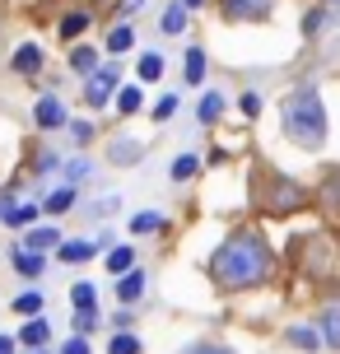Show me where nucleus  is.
I'll return each mask as SVG.
<instances>
[{"label":"nucleus","mask_w":340,"mask_h":354,"mask_svg":"<svg viewBox=\"0 0 340 354\" xmlns=\"http://www.w3.org/2000/svg\"><path fill=\"white\" fill-rule=\"evenodd\" d=\"M163 224H168V219H163L159 210H140L135 219H131V233H159Z\"/></svg>","instance_id":"aec40b11"},{"label":"nucleus","mask_w":340,"mask_h":354,"mask_svg":"<svg viewBox=\"0 0 340 354\" xmlns=\"http://www.w3.org/2000/svg\"><path fill=\"white\" fill-rule=\"evenodd\" d=\"M33 122L42 126V131H56V126H66V107H61V98H37Z\"/></svg>","instance_id":"423d86ee"},{"label":"nucleus","mask_w":340,"mask_h":354,"mask_svg":"<svg viewBox=\"0 0 340 354\" xmlns=\"http://www.w3.org/2000/svg\"><path fill=\"white\" fill-rule=\"evenodd\" d=\"M182 5H187V10H196V5H205V0H182Z\"/></svg>","instance_id":"37998d69"},{"label":"nucleus","mask_w":340,"mask_h":354,"mask_svg":"<svg viewBox=\"0 0 340 354\" xmlns=\"http://www.w3.org/2000/svg\"><path fill=\"white\" fill-rule=\"evenodd\" d=\"M93 299H98V289H93L89 280H79L70 289V303H75V313H93Z\"/></svg>","instance_id":"a211bd4d"},{"label":"nucleus","mask_w":340,"mask_h":354,"mask_svg":"<svg viewBox=\"0 0 340 354\" xmlns=\"http://www.w3.org/2000/svg\"><path fill=\"white\" fill-rule=\"evenodd\" d=\"M23 248H33V252L61 248V233H56V229H33V233H28V243H23Z\"/></svg>","instance_id":"412c9836"},{"label":"nucleus","mask_w":340,"mask_h":354,"mask_svg":"<svg viewBox=\"0 0 340 354\" xmlns=\"http://www.w3.org/2000/svg\"><path fill=\"white\" fill-rule=\"evenodd\" d=\"M70 136L84 145V140H93V126H89V122H70Z\"/></svg>","instance_id":"c9c22d12"},{"label":"nucleus","mask_w":340,"mask_h":354,"mask_svg":"<svg viewBox=\"0 0 340 354\" xmlns=\"http://www.w3.org/2000/svg\"><path fill=\"white\" fill-rule=\"evenodd\" d=\"M61 354H89V340H84V336L66 340V350H61Z\"/></svg>","instance_id":"e433bc0d"},{"label":"nucleus","mask_w":340,"mask_h":354,"mask_svg":"<svg viewBox=\"0 0 340 354\" xmlns=\"http://www.w3.org/2000/svg\"><path fill=\"white\" fill-rule=\"evenodd\" d=\"M84 28H89V15H84V10H75V15L61 19V37H66V42H70V37H79Z\"/></svg>","instance_id":"393cba45"},{"label":"nucleus","mask_w":340,"mask_h":354,"mask_svg":"<svg viewBox=\"0 0 340 354\" xmlns=\"http://www.w3.org/2000/svg\"><path fill=\"white\" fill-rule=\"evenodd\" d=\"M200 80H205V52L191 47L187 52V84H200Z\"/></svg>","instance_id":"bb28decb"},{"label":"nucleus","mask_w":340,"mask_h":354,"mask_svg":"<svg viewBox=\"0 0 340 354\" xmlns=\"http://www.w3.org/2000/svg\"><path fill=\"white\" fill-rule=\"evenodd\" d=\"M182 354H233L229 345H215V340H200V345H191V350H182Z\"/></svg>","instance_id":"473e14b6"},{"label":"nucleus","mask_w":340,"mask_h":354,"mask_svg":"<svg viewBox=\"0 0 340 354\" xmlns=\"http://www.w3.org/2000/svg\"><path fill=\"white\" fill-rule=\"evenodd\" d=\"M93 322H98V313H75V326H79V331H89Z\"/></svg>","instance_id":"58836bf2"},{"label":"nucleus","mask_w":340,"mask_h":354,"mask_svg":"<svg viewBox=\"0 0 340 354\" xmlns=\"http://www.w3.org/2000/svg\"><path fill=\"white\" fill-rule=\"evenodd\" d=\"M33 219H37L33 205H10V214H5V224H10V229H28Z\"/></svg>","instance_id":"c85d7f7f"},{"label":"nucleus","mask_w":340,"mask_h":354,"mask_svg":"<svg viewBox=\"0 0 340 354\" xmlns=\"http://www.w3.org/2000/svg\"><path fill=\"white\" fill-rule=\"evenodd\" d=\"M140 294H144V275L135 270V266H131L126 275H117V299H122V303H135Z\"/></svg>","instance_id":"6e6552de"},{"label":"nucleus","mask_w":340,"mask_h":354,"mask_svg":"<svg viewBox=\"0 0 340 354\" xmlns=\"http://www.w3.org/2000/svg\"><path fill=\"white\" fill-rule=\"evenodd\" d=\"M275 15V0H224V19L233 24H261Z\"/></svg>","instance_id":"20e7f679"},{"label":"nucleus","mask_w":340,"mask_h":354,"mask_svg":"<svg viewBox=\"0 0 340 354\" xmlns=\"http://www.w3.org/2000/svg\"><path fill=\"white\" fill-rule=\"evenodd\" d=\"M131 266H135V252H131V248H112L108 252V270H112V275H126Z\"/></svg>","instance_id":"b1692460"},{"label":"nucleus","mask_w":340,"mask_h":354,"mask_svg":"<svg viewBox=\"0 0 340 354\" xmlns=\"http://www.w3.org/2000/svg\"><path fill=\"white\" fill-rule=\"evenodd\" d=\"M66 173H70V182H79V177H89L93 168H89V159H70V163H66Z\"/></svg>","instance_id":"72a5a7b5"},{"label":"nucleus","mask_w":340,"mask_h":354,"mask_svg":"<svg viewBox=\"0 0 340 354\" xmlns=\"http://www.w3.org/2000/svg\"><path fill=\"white\" fill-rule=\"evenodd\" d=\"M219 112H224V98H219V93H205V98H200V122L215 126V122H219Z\"/></svg>","instance_id":"c756f323"},{"label":"nucleus","mask_w":340,"mask_h":354,"mask_svg":"<svg viewBox=\"0 0 340 354\" xmlns=\"http://www.w3.org/2000/svg\"><path fill=\"white\" fill-rule=\"evenodd\" d=\"M140 154H144L140 140H112V149H108V159L112 163H126V168H131V163H140Z\"/></svg>","instance_id":"9b49d317"},{"label":"nucleus","mask_w":340,"mask_h":354,"mask_svg":"<svg viewBox=\"0 0 340 354\" xmlns=\"http://www.w3.org/2000/svg\"><path fill=\"white\" fill-rule=\"evenodd\" d=\"M317 201H322V210L331 214V219H340V173H331L322 182V192H317Z\"/></svg>","instance_id":"9d476101"},{"label":"nucleus","mask_w":340,"mask_h":354,"mask_svg":"<svg viewBox=\"0 0 340 354\" xmlns=\"http://www.w3.org/2000/svg\"><path fill=\"white\" fill-rule=\"evenodd\" d=\"M289 340H294V345H299V350H322V331H317V326H289Z\"/></svg>","instance_id":"2eb2a0df"},{"label":"nucleus","mask_w":340,"mask_h":354,"mask_svg":"<svg viewBox=\"0 0 340 354\" xmlns=\"http://www.w3.org/2000/svg\"><path fill=\"white\" fill-rule=\"evenodd\" d=\"M200 173V159L196 154H182L178 163H173V177H178V182H187V177H196Z\"/></svg>","instance_id":"7c9ffc66"},{"label":"nucleus","mask_w":340,"mask_h":354,"mask_svg":"<svg viewBox=\"0 0 340 354\" xmlns=\"http://www.w3.org/2000/svg\"><path fill=\"white\" fill-rule=\"evenodd\" d=\"M108 354H140V340L131 336V331H122V336H112Z\"/></svg>","instance_id":"2f4dec72"},{"label":"nucleus","mask_w":340,"mask_h":354,"mask_svg":"<svg viewBox=\"0 0 340 354\" xmlns=\"http://www.w3.org/2000/svg\"><path fill=\"white\" fill-rule=\"evenodd\" d=\"M173 112H178V98H173V93H168V98H159V107H154V117H159V122H168Z\"/></svg>","instance_id":"f704fd0d"},{"label":"nucleus","mask_w":340,"mask_h":354,"mask_svg":"<svg viewBox=\"0 0 340 354\" xmlns=\"http://www.w3.org/2000/svg\"><path fill=\"white\" fill-rule=\"evenodd\" d=\"M182 28H187V5H168V10H163V33H182Z\"/></svg>","instance_id":"5701e85b"},{"label":"nucleus","mask_w":340,"mask_h":354,"mask_svg":"<svg viewBox=\"0 0 340 354\" xmlns=\"http://www.w3.org/2000/svg\"><path fill=\"white\" fill-rule=\"evenodd\" d=\"M326 5H340V0H326Z\"/></svg>","instance_id":"c03bdc74"},{"label":"nucleus","mask_w":340,"mask_h":354,"mask_svg":"<svg viewBox=\"0 0 340 354\" xmlns=\"http://www.w3.org/2000/svg\"><path fill=\"white\" fill-rule=\"evenodd\" d=\"M10 205H15V196L5 192V196H0V219H5V214H10Z\"/></svg>","instance_id":"ea45409f"},{"label":"nucleus","mask_w":340,"mask_h":354,"mask_svg":"<svg viewBox=\"0 0 340 354\" xmlns=\"http://www.w3.org/2000/svg\"><path fill=\"white\" fill-rule=\"evenodd\" d=\"M70 66H75L79 75L98 71V52H93V47H75V52H70Z\"/></svg>","instance_id":"a878e982"},{"label":"nucleus","mask_w":340,"mask_h":354,"mask_svg":"<svg viewBox=\"0 0 340 354\" xmlns=\"http://www.w3.org/2000/svg\"><path fill=\"white\" fill-rule=\"evenodd\" d=\"M270 270H275V257H270L266 238L261 233H233L229 243L210 257V275H215L219 289H252V284H266Z\"/></svg>","instance_id":"f257e3e1"},{"label":"nucleus","mask_w":340,"mask_h":354,"mask_svg":"<svg viewBox=\"0 0 340 354\" xmlns=\"http://www.w3.org/2000/svg\"><path fill=\"white\" fill-rule=\"evenodd\" d=\"M33 354H47V350H33Z\"/></svg>","instance_id":"a18cd8bd"},{"label":"nucleus","mask_w":340,"mask_h":354,"mask_svg":"<svg viewBox=\"0 0 340 354\" xmlns=\"http://www.w3.org/2000/svg\"><path fill=\"white\" fill-rule=\"evenodd\" d=\"M280 126H285V136L299 145V149H322V145H326L322 93H317L312 84H299L285 103H280Z\"/></svg>","instance_id":"f03ea898"},{"label":"nucleus","mask_w":340,"mask_h":354,"mask_svg":"<svg viewBox=\"0 0 340 354\" xmlns=\"http://www.w3.org/2000/svg\"><path fill=\"white\" fill-rule=\"evenodd\" d=\"M131 47H135V33H131V24H117V28L108 33V52H112V56H122V52H131Z\"/></svg>","instance_id":"f3484780"},{"label":"nucleus","mask_w":340,"mask_h":354,"mask_svg":"<svg viewBox=\"0 0 340 354\" xmlns=\"http://www.w3.org/2000/svg\"><path fill=\"white\" fill-rule=\"evenodd\" d=\"M15 270L23 275V280H37V275L47 270V261H42L33 248H19V252H15Z\"/></svg>","instance_id":"1a4fd4ad"},{"label":"nucleus","mask_w":340,"mask_h":354,"mask_svg":"<svg viewBox=\"0 0 340 354\" xmlns=\"http://www.w3.org/2000/svg\"><path fill=\"white\" fill-rule=\"evenodd\" d=\"M140 107H144L140 84H126V88H117V112H122V117H135Z\"/></svg>","instance_id":"ddd939ff"},{"label":"nucleus","mask_w":340,"mask_h":354,"mask_svg":"<svg viewBox=\"0 0 340 354\" xmlns=\"http://www.w3.org/2000/svg\"><path fill=\"white\" fill-rule=\"evenodd\" d=\"M47 336H52V326H47L42 317H28V326L19 331V340H23V345H33V350H42V345H47Z\"/></svg>","instance_id":"4468645a"},{"label":"nucleus","mask_w":340,"mask_h":354,"mask_svg":"<svg viewBox=\"0 0 340 354\" xmlns=\"http://www.w3.org/2000/svg\"><path fill=\"white\" fill-rule=\"evenodd\" d=\"M75 205V187H56L52 196H47V214H66Z\"/></svg>","instance_id":"4be33fe9"},{"label":"nucleus","mask_w":340,"mask_h":354,"mask_svg":"<svg viewBox=\"0 0 340 354\" xmlns=\"http://www.w3.org/2000/svg\"><path fill=\"white\" fill-rule=\"evenodd\" d=\"M89 257H93V243H89V238H75V243H61V261L79 266V261H89Z\"/></svg>","instance_id":"dca6fc26"},{"label":"nucleus","mask_w":340,"mask_h":354,"mask_svg":"<svg viewBox=\"0 0 340 354\" xmlns=\"http://www.w3.org/2000/svg\"><path fill=\"white\" fill-rule=\"evenodd\" d=\"M322 345H331V350H340V303H331L326 308V317H322Z\"/></svg>","instance_id":"f8f14e48"},{"label":"nucleus","mask_w":340,"mask_h":354,"mask_svg":"<svg viewBox=\"0 0 340 354\" xmlns=\"http://www.w3.org/2000/svg\"><path fill=\"white\" fill-rule=\"evenodd\" d=\"M256 205H261L270 219H285V214L308 205V192L299 182H289V177H261V182H256Z\"/></svg>","instance_id":"7ed1b4c3"},{"label":"nucleus","mask_w":340,"mask_h":354,"mask_svg":"<svg viewBox=\"0 0 340 354\" xmlns=\"http://www.w3.org/2000/svg\"><path fill=\"white\" fill-rule=\"evenodd\" d=\"M243 112L256 117V112H261V98H256V93H243Z\"/></svg>","instance_id":"4c0bfd02"},{"label":"nucleus","mask_w":340,"mask_h":354,"mask_svg":"<svg viewBox=\"0 0 340 354\" xmlns=\"http://www.w3.org/2000/svg\"><path fill=\"white\" fill-rule=\"evenodd\" d=\"M135 75H140L144 84H154V80L163 75V56H159V52H144V56H140V66H135Z\"/></svg>","instance_id":"6ab92c4d"},{"label":"nucleus","mask_w":340,"mask_h":354,"mask_svg":"<svg viewBox=\"0 0 340 354\" xmlns=\"http://www.w3.org/2000/svg\"><path fill=\"white\" fill-rule=\"evenodd\" d=\"M0 354H15V340L10 336H0Z\"/></svg>","instance_id":"79ce46f5"},{"label":"nucleus","mask_w":340,"mask_h":354,"mask_svg":"<svg viewBox=\"0 0 340 354\" xmlns=\"http://www.w3.org/2000/svg\"><path fill=\"white\" fill-rule=\"evenodd\" d=\"M140 5H144V0H122V10H126V15H135Z\"/></svg>","instance_id":"a19ab883"},{"label":"nucleus","mask_w":340,"mask_h":354,"mask_svg":"<svg viewBox=\"0 0 340 354\" xmlns=\"http://www.w3.org/2000/svg\"><path fill=\"white\" fill-rule=\"evenodd\" d=\"M122 84V71H112V66H103V71H89V88H84V98H89V107H103L112 98V88Z\"/></svg>","instance_id":"39448f33"},{"label":"nucleus","mask_w":340,"mask_h":354,"mask_svg":"<svg viewBox=\"0 0 340 354\" xmlns=\"http://www.w3.org/2000/svg\"><path fill=\"white\" fill-rule=\"evenodd\" d=\"M42 294H37V289H28V294H19L15 299V313H23V317H37V313H42Z\"/></svg>","instance_id":"cd10ccee"},{"label":"nucleus","mask_w":340,"mask_h":354,"mask_svg":"<svg viewBox=\"0 0 340 354\" xmlns=\"http://www.w3.org/2000/svg\"><path fill=\"white\" fill-rule=\"evenodd\" d=\"M10 66H15L19 75H37V71H42V47H37V42H23Z\"/></svg>","instance_id":"0eeeda50"}]
</instances>
